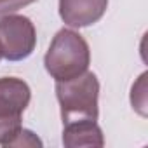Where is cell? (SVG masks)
<instances>
[{"instance_id": "9c48e42d", "label": "cell", "mask_w": 148, "mask_h": 148, "mask_svg": "<svg viewBox=\"0 0 148 148\" xmlns=\"http://www.w3.org/2000/svg\"><path fill=\"white\" fill-rule=\"evenodd\" d=\"M0 59H2V54H0Z\"/></svg>"}, {"instance_id": "5b68a950", "label": "cell", "mask_w": 148, "mask_h": 148, "mask_svg": "<svg viewBox=\"0 0 148 148\" xmlns=\"http://www.w3.org/2000/svg\"><path fill=\"white\" fill-rule=\"evenodd\" d=\"M108 7V0H59V16L71 28H86L98 23Z\"/></svg>"}, {"instance_id": "ba28073f", "label": "cell", "mask_w": 148, "mask_h": 148, "mask_svg": "<svg viewBox=\"0 0 148 148\" xmlns=\"http://www.w3.org/2000/svg\"><path fill=\"white\" fill-rule=\"evenodd\" d=\"M35 0H0V18L18 12L19 9H25L26 5L33 4Z\"/></svg>"}, {"instance_id": "52a82bcc", "label": "cell", "mask_w": 148, "mask_h": 148, "mask_svg": "<svg viewBox=\"0 0 148 148\" xmlns=\"http://www.w3.org/2000/svg\"><path fill=\"white\" fill-rule=\"evenodd\" d=\"M9 146H42V141L28 129H21Z\"/></svg>"}, {"instance_id": "277c9868", "label": "cell", "mask_w": 148, "mask_h": 148, "mask_svg": "<svg viewBox=\"0 0 148 148\" xmlns=\"http://www.w3.org/2000/svg\"><path fill=\"white\" fill-rule=\"evenodd\" d=\"M37 45V30L30 18L9 14L0 19V54L7 61L26 59Z\"/></svg>"}, {"instance_id": "6da1fadb", "label": "cell", "mask_w": 148, "mask_h": 148, "mask_svg": "<svg viewBox=\"0 0 148 148\" xmlns=\"http://www.w3.org/2000/svg\"><path fill=\"white\" fill-rule=\"evenodd\" d=\"M91 63V51L84 37L70 28L59 30L44 58L47 73L56 80H70L87 71Z\"/></svg>"}, {"instance_id": "8992f818", "label": "cell", "mask_w": 148, "mask_h": 148, "mask_svg": "<svg viewBox=\"0 0 148 148\" xmlns=\"http://www.w3.org/2000/svg\"><path fill=\"white\" fill-rule=\"evenodd\" d=\"M63 145L68 148L103 146L105 145L103 131L96 124V120H91V119L66 122L63 129Z\"/></svg>"}, {"instance_id": "7a4b0ae2", "label": "cell", "mask_w": 148, "mask_h": 148, "mask_svg": "<svg viewBox=\"0 0 148 148\" xmlns=\"http://www.w3.org/2000/svg\"><path fill=\"white\" fill-rule=\"evenodd\" d=\"M98 96L99 82L92 71H84L75 79L56 82V98L61 106L63 124L82 119L98 120Z\"/></svg>"}, {"instance_id": "3957f363", "label": "cell", "mask_w": 148, "mask_h": 148, "mask_svg": "<svg viewBox=\"0 0 148 148\" xmlns=\"http://www.w3.org/2000/svg\"><path fill=\"white\" fill-rule=\"evenodd\" d=\"M30 86L18 77L0 79V145L9 146L23 129L21 120L30 105Z\"/></svg>"}]
</instances>
